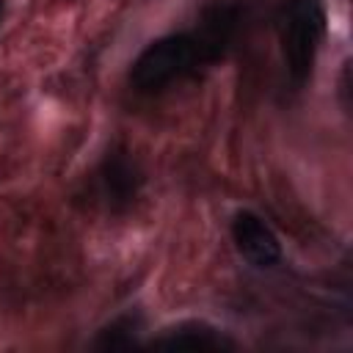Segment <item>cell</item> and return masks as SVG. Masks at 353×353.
Wrapping results in <instances>:
<instances>
[{
    "label": "cell",
    "mask_w": 353,
    "mask_h": 353,
    "mask_svg": "<svg viewBox=\"0 0 353 353\" xmlns=\"http://www.w3.org/2000/svg\"><path fill=\"white\" fill-rule=\"evenodd\" d=\"M212 55L196 30H176L149 41L130 66V85L138 94H160L190 77Z\"/></svg>",
    "instance_id": "1"
},
{
    "label": "cell",
    "mask_w": 353,
    "mask_h": 353,
    "mask_svg": "<svg viewBox=\"0 0 353 353\" xmlns=\"http://www.w3.org/2000/svg\"><path fill=\"white\" fill-rule=\"evenodd\" d=\"M328 17L323 0H290L276 22L279 47L284 58L287 77L295 88H301L314 69L320 44L325 39Z\"/></svg>",
    "instance_id": "2"
},
{
    "label": "cell",
    "mask_w": 353,
    "mask_h": 353,
    "mask_svg": "<svg viewBox=\"0 0 353 353\" xmlns=\"http://www.w3.org/2000/svg\"><path fill=\"white\" fill-rule=\"evenodd\" d=\"M143 182H146V176H143L138 157L124 143H113L97 168L94 188H97V199L105 204V210L119 215V212H127L138 201Z\"/></svg>",
    "instance_id": "3"
},
{
    "label": "cell",
    "mask_w": 353,
    "mask_h": 353,
    "mask_svg": "<svg viewBox=\"0 0 353 353\" xmlns=\"http://www.w3.org/2000/svg\"><path fill=\"white\" fill-rule=\"evenodd\" d=\"M149 347L163 353H232L237 350V342L210 320H179L165 325Z\"/></svg>",
    "instance_id": "4"
},
{
    "label": "cell",
    "mask_w": 353,
    "mask_h": 353,
    "mask_svg": "<svg viewBox=\"0 0 353 353\" xmlns=\"http://www.w3.org/2000/svg\"><path fill=\"white\" fill-rule=\"evenodd\" d=\"M232 240L240 256L254 268H273L281 259V243L270 223L254 210H237L232 215Z\"/></svg>",
    "instance_id": "5"
},
{
    "label": "cell",
    "mask_w": 353,
    "mask_h": 353,
    "mask_svg": "<svg viewBox=\"0 0 353 353\" xmlns=\"http://www.w3.org/2000/svg\"><path fill=\"white\" fill-rule=\"evenodd\" d=\"M143 312L141 309H127L121 314H116L110 323H105L91 347L94 350H130L141 345V334H143Z\"/></svg>",
    "instance_id": "6"
},
{
    "label": "cell",
    "mask_w": 353,
    "mask_h": 353,
    "mask_svg": "<svg viewBox=\"0 0 353 353\" xmlns=\"http://www.w3.org/2000/svg\"><path fill=\"white\" fill-rule=\"evenodd\" d=\"M3 14H6V0H0V22H3Z\"/></svg>",
    "instance_id": "7"
}]
</instances>
